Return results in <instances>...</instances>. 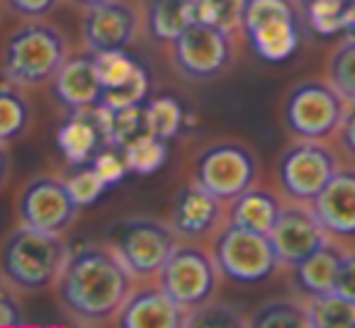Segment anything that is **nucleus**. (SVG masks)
<instances>
[{
	"label": "nucleus",
	"instance_id": "nucleus-1",
	"mask_svg": "<svg viewBox=\"0 0 355 328\" xmlns=\"http://www.w3.org/2000/svg\"><path fill=\"white\" fill-rule=\"evenodd\" d=\"M137 277L112 245L83 243L69 250L56 282L61 311L80 326H103L119 316Z\"/></svg>",
	"mask_w": 355,
	"mask_h": 328
},
{
	"label": "nucleus",
	"instance_id": "nucleus-2",
	"mask_svg": "<svg viewBox=\"0 0 355 328\" xmlns=\"http://www.w3.org/2000/svg\"><path fill=\"white\" fill-rule=\"evenodd\" d=\"M69 258L61 234L15 226L0 243V277L15 292L37 294L54 289Z\"/></svg>",
	"mask_w": 355,
	"mask_h": 328
},
{
	"label": "nucleus",
	"instance_id": "nucleus-3",
	"mask_svg": "<svg viewBox=\"0 0 355 328\" xmlns=\"http://www.w3.org/2000/svg\"><path fill=\"white\" fill-rule=\"evenodd\" d=\"M69 56L64 32L44 20H25L3 42L0 71L20 88H40L54 80Z\"/></svg>",
	"mask_w": 355,
	"mask_h": 328
},
{
	"label": "nucleus",
	"instance_id": "nucleus-4",
	"mask_svg": "<svg viewBox=\"0 0 355 328\" xmlns=\"http://www.w3.org/2000/svg\"><path fill=\"white\" fill-rule=\"evenodd\" d=\"M219 279L222 273L212 250L200 245L198 241H178L158 273L161 289L188 313L217 297Z\"/></svg>",
	"mask_w": 355,
	"mask_h": 328
},
{
	"label": "nucleus",
	"instance_id": "nucleus-5",
	"mask_svg": "<svg viewBox=\"0 0 355 328\" xmlns=\"http://www.w3.org/2000/svg\"><path fill=\"white\" fill-rule=\"evenodd\" d=\"M178 241L180 239L173 231V226L153 216L117 219L107 229V243L137 279L158 277Z\"/></svg>",
	"mask_w": 355,
	"mask_h": 328
},
{
	"label": "nucleus",
	"instance_id": "nucleus-6",
	"mask_svg": "<svg viewBox=\"0 0 355 328\" xmlns=\"http://www.w3.org/2000/svg\"><path fill=\"white\" fill-rule=\"evenodd\" d=\"M241 27L253 51L268 64H285L302 44L295 0H243Z\"/></svg>",
	"mask_w": 355,
	"mask_h": 328
},
{
	"label": "nucleus",
	"instance_id": "nucleus-7",
	"mask_svg": "<svg viewBox=\"0 0 355 328\" xmlns=\"http://www.w3.org/2000/svg\"><path fill=\"white\" fill-rule=\"evenodd\" d=\"M212 255L222 277L234 284L266 282L280 268L270 236L229 221L212 239Z\"/></svg>",
	"mask_w": 355,
	"mask_h": 328
},
{
	"label": "nucleus",
	"instance_id": "nucleus-8",
	"mask_svg": "<svg viewBox=\"0 0 355 328\" xmlns=\"http://www.w3.org/2000/svg\"><path fill=\"white\" fill-rule=\"evenodd\" d=\"M258 156L243 141H214L200 148L193 163V180L222 200L224 205L236 200L241 192L258 182Z\"/></svg>",
	"mask_w": 355,
	"mask_h": 328
},
{
	"label": "nucleus",
	"instance_id": "nucleus-9",
	"mask_svg": "<svg viewBox=\"0 0 355 328\" xmlns=\"http://www.w3.org/2000/svg\"><path fill=\"white\" fill-rule=\"evenodd\" d=\"M345 100L329 80H304L290 88L282 105V119L297 139L324 141L338 132Z\"/></svg>",
	"mask_w": 355,
	"mask_h": 328
},
{
	"label": "nucleus",
	"instance_id": "nucleus-10",
	"mask_svg": "<svg viewBox=\"0 0 355 328\" xmlns=\"http://www.w3.org/2000/svg\"><path fill=\"white\" fill-rule=\"evenodd\" d=\"M234 51V37L229 30L193 22L171 44V61L185 80L207 83L232 69Z\"/></svg>",
	"mask_w": 355,
	"mask_h": 328
},
{
	"label": "nucleus",
	"instance_id": "nucleus-11",
	"mask_svg": "<svg viewBox=\"0 0 355 328\" xmlns=\"http://www.w3.org/2000/svg\"><path fill=\"white\" fill-rule=\"evenodd\" d=\"M338 171V158L326 144L300 139L277 161V182L292 202L311 205Z\"/></svg>",
	"mask_w": 355,
	"mask_h": 328
},
{
	"label": "nucleus",
	"instance_id": "nucleus-12",
	"mask_svg": "<svg viewBox=\"0 0 355 328\" xmlns=\"http://www.w3.org/2000/svg\"><path fill=\"white\" fill-rule=\"evenodd\" d=\"M83 207L73 200L66 178L37 175L17 195V219L32 229L66 234L78 221Z\"/></svg>",
	"mask_w": 355,
	"mask_h": 328
},
{
	"label": "nucleus",
	"instance_id": "nucleus-13",
	"mask_svg": "<svg viewBox=\"0 0 355 328\" xmlns=\"http://www.w3.org/2000/svg\"><path fill=\"white\" fill-rule=\"evenodd\" d=\"M112 144V114L103 105L71 110L56 129V146L73 168L88 166L100 151Z\"/></svg>",
	"mask_w": 355,
	"mask_h": 328
},
{
	"label": "nucleus",
	"instance_id": "nucleus-14",
	"mask_svg": "<svg viewBox=\"0 0 355 328\" xmlns=\"http://www.w3.org/2000/svg\"><path fill=\"white\" fill-rule=\"evenodd\" d=\"M168 224L180 241H207L214 239L217 231L227 224V205L209 195L195 180L178 187L171 200Z\"/></svg>",
	"mask_w": 355,
	"mask_h": 328
},
{
	"label": "nucleus",
	"instance_id": "nucleus-15",
	"mask_svg": "<svg viewBox=\"0 0 355 328\" xmlns=\"http://www.w3.org/2000/svg\"><path fill=\"white\" fill-rule=\"evenodd\" d=\"M95 66H98L100 83H103L100 105L107 107L110 112L148 100V90H151L148 69L127 49L100 51L95 54Z\"/></svg>",
	"mask_w": 355,
	"mask_h": 328
},
{
	"label": "nucleus",
	"instance_id": "nucleus-16",
	"mask_svg": "<svg viewBox=\"0 0 355 328\" xmlns=\"http://www.w3.org/2000/svg\"><path fill=\"white\" fill-rule=\"evenodd\" d=\"M268 236L272 241L277 260L285 268L300 265L302 260L316 253L329 241V234L321 226L311 205H302V202H292V205L282 207L280 216Z\"/></svg>",
	"mask_w": 355,
	"mask_h": 328
},
{
	"label": "nucleus",
	"instance_id": "nucleus-17",
	"mask_svg": "<svg viewBox=\"0 0 355 328\" xmlns=\"http://www.w3.org/2000/svg\"><path fill=\"white\" fill-rule=\"evenodd\" d=\"M139 12L127 0H107L88 8L83 15V42L88 51L129 49L139 35Z\"/></svg>",
	"mask_w": 355,
	"mask_h": 328
},
{
	"label": "nucleus",
	"instance_id": "nucleus-18",
	"mask_svg": "<svg viewBox=\"0 0 355 328\" xmlns=\"http://www.w3.org/2000/svg\"><path fill=\"white\" fill-rule=\"evenodd\" d=\"M311 209L319 216L329 236L353 239L355 236V168H338L329 185L319 192Z\"/></svg>",
	"mask_w": 355,
	"mask_h": 328
},
{
	"label": "nucleus",
	"instance_id": "nucleus-19",
	"mask_svg": "<svg viewBox=\"0 0 355 328\" xmlns=\"http://www.w3.org/2000/svg\"><path fill=\"white\" fill-rule=\"evenodd\" d=\"M51 95H54V100L66 112L100 105V100H103V83H100L93 51L66 59V64L61 66L59 74L51 80Z\"/></svg>",
	"mask_w": 355,
	"mask_h": 328
},
{
	"label": "nucleus",
	"instance_id": "nucleus-20",
	"mask_svg": "<svg viewBox=\"0 0 355 328\" xmlns=\"http://www.w3.org/2000/svg\"><path fill=\"white\" fill-rule=\"evenodd\" d=\"M185 318L188 311L178 307L163 292L161 284L156 287L146 284V287L132 289L114 323L122 328H180L185 326Z\"/></svg>",
	"mask_w": 355,
	"mask_h": 328
},
{
	"label": "nucleus",
	"instance_id": "nucleus-21",
	"mask_svg": "<svg viewBox=\"0 0 355 328\" xmlns=\"http://www.w3.org/2000/svg\"><path fill=\"white\" fill-rule=\"evenodd\" d=\"M343 258H345L343 250L336 248L334 243L326 241L316 253H311L309 258H304L300 265H295V268H290L295 289L306 299L336 292Z\"/></svg>",
	"mask_w": 355,
	"mask_h": 328
},
{
	"label": "nucleus",
	"instance_id": "nucleus-22",
	"mask_svg": "<svg viewBox=\"0 0 355 328\" xmlns=\"http://www.w3.org/2000/svg\"><path fill=\"white\" fill-rule=\"evenodd\" d=\"M227 207H229L227 209L229 224L243 226V229H251V231H261V234H270L285 205L270 190H263V187L253 185L246 192H241L234 202H229Z\"/></svg>",
	"mask_w": 355,
	"mask_h": 328
},
{
	"label": "nucleus",
	"instance_id": "nucleus-23",
	"mask_svg": "<svg viewBox=\"0 0 355 328\" xmlns=\"http://www.w3.org/2000/svg\"><path fill=\"white\" fill-rule=\"evenodd\" d=\"M146 32L153 42L171 46L195 22L193 0H146Z\"/></svg>",
	"mask_w": 355,
	"mask_h": 328
},
{
	"label": "nucleus",
	"instance_id": "nucleus-24",
	"mask_svg": "<svg viewBox=\"0 0 355 328\" xmlns=\"http://www.w3.org/2000/svg\"><path fill=\"white\" fill-rule=\"evenodd\" d=\"M32 103L20 85L12 83L6 74H0V144L20 141L32 127Z\"/></svg>",
	"mask_w": 355,
	"mask_h": 328
},
{
	"label": "nucleus",
	"instance_id": "nucleus-25",
	"mask_svg": "<svg viewBox=\"0 0 355 328\" xmlns=\"http://www.w3.org/2000/svg\"><path fill=\"white\" fill-rule=\"evenodd\" d=\"M148 107V122H151V132L156 137L173 141V139L183 137L190 127H193V110L185 100L178 95H156V98L146 100Z\"/></svg>",
	"mask_w": 355,
	"mask_h": 328
},
{
	"label": "nucleus",
	"instance_id": "nucleus-26",
	"mask_svg": "<svg viewBox=\"0 0 355 328\" xmlns=\"http://www.w3.org/2000/svg\"><path fill=\"white\" fill-rule=\"evenodd\" d=\"M306 318L314 328H355V299L329 292L306 302Z\"/></svg>",
	"mask_w": 355,
	"mask_h": 328
},
{
	"label": "nucleus",
	"instance_id": "nucleus-27",
	"mask_svg": "<svg viewBox=\"0 0 355 328\" xmlns=\"http://www.w3.org/2000/svg\"><path fill=\"white\" fill-rule=\"evenodd\" d=\"M168 146L171 141L166 139L156 137V134H146V137L137 139L132 141L129 146H124V156H127V163H129V171L134 175H153L158 173L168 161Z\"/></svg>",
	"mask_w": 355,
	"mask_h": 328
},
{
	"label": "nucleus",
	"instance_id": "nucleus-28",
	"mask_svg": "<svg viewBox=\"0 0 355 328\" xmlns=\"http://www.w3.org/2000/svg\"><path fill=\"white\" fill-rule=\"evenodd\" d=\"M329 83L343 95L348 105L355 103V37L340 42L329 56Z\"/></svg>",
	"mask_w": 355,
	"mask_h": 328
},
{
	"label": "nucleus",
	"instance_id": "nucleus-29",
	"mask_svg": "<svg viewBox=\"0 0 355 328\" xmlns=\"http://www.w3.org/2000/svg\"><path fill=\"white\" fill-rule=\"evenodd\" d=\"M251 326H309L306 304L292 299H270L248 316Z\"/></svg>",
	"mask_w": 355,
	"mask_h": 328
},
{
	"label": "nucleus",
	"instance_id": "nucleus-30",
	"mask_svg": "<svg viewBox=\"0 0 355 328\" xmlns=\"http://www.w3.org/2000/svg\"><path fill=\"white\" fill-rule=\"evenodd\" d=\"M112 137L117 146H129L137 139L146 137L151 132V122H148V107L146 103L129 105L122 110H112Z\"/></svg>",
	"mask_w": 355,
	"mask_h": 328
},
{
	"label": "nucleus",
	"instance_id": "nucleus-31",
	"mask_svg": "<svg viewBox=\"0 0 355 328\" xmlns=\"http://www.w3.org/2000/svg\"><path fill=\"white\" fill-rule=\"evenodd\" d=\"M195 3V22L222 27L234 32L241 27L243 0H193Z\"/></svg>",
	"mask_w": 355,
	"mask_h": 328
},
{
	"label": "nucleus",
	"instance_id": "nucleus-32",
	"mask_svg": "<svg viewBox=\"0 0 355 328\" xmlns=\"http://www.w3.org/2000/svg\"><path fill=\"white\" fill-rule=\"evenodd\" d=\"M345 3L348 0H306V20L311 30L324 37L345 32Z\"/></svg>",
	"mask_w": 355,
	"mask_h": 328
},
{
	"label": "nucleus",
	"instance_id": "nucleus-33",
	"mask_svg": "<svg viewBox=\"0 0 355 328\" xmlns=\"http://www.w3.org/2000/svg\"><path fill=\"white\" fill-rule=\"evenodd\" d=\"M66 182H69L71 195L80 207L93 205L107 192V182L93 171V166H76L73 173L66 178Z\"/></svg>",
	"mask_w": 355,
	"mask_h": 328
},
{
	"label": "nucleus",
	"instance_id": "nucleus-34",
	"mask_svg": "<svg viewBox=\"0 0 355 328\" xmlns=\"http://www.w3.org/2000/svg\"><path fill=\"white\" fill-rule=\"evenodd\" d=\"M248 323V318L243 316L239 309L229 307V304H222V302H209L205 307L195 309V311L188 313L185 318V326H243Z\"/></svg>",
	"mask_w": 355,
	"mask_h": 328
},
{
	"label": "nucleus",
	"instance_id": "nucleus-35",
	"mask_svg": "<svg viewBox=\"0 0 355 328\" xmlns=\"http://www.w3.org/2000/svg\"><path fill=\"white\" fill-rule=\"evenodd\" d=\"M88 166H93V171L98 173L105 182H107V187L119 185L124 178L132 175L127 156H124L122 146H117V144H112V146H107L105 151H100L98 156L88 163Z\"/></svg>",
	"mask_w": 355,
	"mask_h": 328
},
{
	"label": "nucleus",
	"instance_id": "nucleus-36",
	"mask_svg": "<svg viewBox=\"0 0 355 328\" xmlns=\"http://www.w3.org/2000/svg\"><path fill=\"white\" fill-rule=\"evenodd\" d=\"M8 12L22 20H42V17L51 15L64 0H3Z\"/></svg>",
	"mask_w": 355,
	"mask_h": 328
},
{
	"label": "nucleus",
	"instance_id": "nucleus-37",
	"mask_svg": "<svg viewBox=\"0 0 355 328\" xmlns=\"http://www.w3.org/2000/svg\"><path fill=\"white\" fill-rule=\"evenodd\" d=\"M25 321H27L25 309H22L15 289H12L8 282H3V279H0V328L22 326Z\"/></svg>",
	"mask_w": 355,
	"mask_h": 328
},
{
	"label": "nucleus",
	"instance_id": "nucleus-38",
	"mask_svg": "<svg viewBox=\"0 0 355 328\" xmlns=\"http://www.w3.org/2000/svg\"><path fill=\"white\" fill-rule=\"evenodd\" d=\"M336 292L355 299V253H345L343 265H340V273H338V287H336Z\"/></svg>",
	"mask_w": 355,
	"mask_h": 328
},
{
	"label": "nucleus",
	"instance_id": "nucleus-39",
	"mask_svg": "<svg viewBox=\"0 0 355 328\" xmlns=\"http://www.w3.org/2000/svg\"><path fill=\"white\" fill-rule=\"evenodd\" d=\"M338 134H340V144H343L345 153L355 158V103L345 107V114L340 119V127H338Z\"/></svg>",
	"mask_w": 355,
	"mask_h": 328
},
{
	"label": "nucleus",
	"instance_id": "nucleus-40",
	"mask_svg": "<svg viewBox=\"0 0 355 328\" xmlns=\"http://www.w3.org/2000/svg\"><path fill=\"white\" fill-rule=\"evenodd\" d=\"M10 168H12V158H10V153H8V146L0 144V190H3V185H6L8 178H10Z\"/></svg>",
	"mask_w": 355,
	"mask_h": 328
},
{
	"label": "nucleus",
	"instance_id": "nucleus-41",
	"mask_svg": "<svg viewBox=\"0 0 355 328\" xmlns=\"http://www.w3.org/2000/svg\"><path fill=\"white\" fill-rule=\"evenodd\" d=\"M345 32L355 35V0L345 3Z\"/></svg>",
	"mask_w": 355,
	"mask_h": 328
},
{
	"label": "nucleus",
	"instance_id": "nucleus-42",
	"mask_svg": "<svg viewBox=\"0 0 355 328\" xmlns=\"http://www.w3.org/2000/svg\"><path fill=\"white\" fill-rule=\"evenodd\" d=\"M69 3H73V6H78V8H95V6H100V3H107V0H69Z\"/></svg>",
	"mask_w": 355,
	"mask_h": 328
},
{
	"label": "nucleus",
	"instance_id": "nucleus-43",
	"mask_svg": "<svg viewBox=\"0 0 355 328\" xmlns=\"http://www.w3.org/2000/svg\"><path fill=\"white\" fill-rule=\"evenodd\" d=\"M0 279H3V277H0Z\"/></svg>",
	"mask_w": 355,
	"mask_h": 328
}]
</instances>
